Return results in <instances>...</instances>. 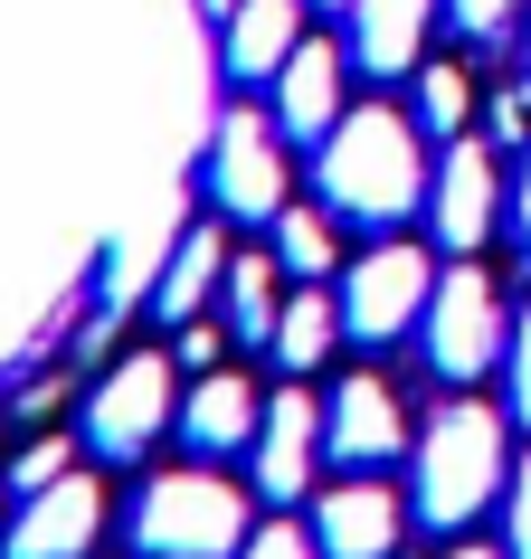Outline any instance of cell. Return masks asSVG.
<instances>
[{
	"label": "cell",
	"instance_id": "obj_1",
	"mask_svg": "<svg viewBox=\"0 0 531 559\" xmlns=\"http://www.w3.org/2000/svg\"><path fill=\"white\" fill-rule=\"evenodd\" d=\"M427 143H417V115L399 105H361L323 133V200L361 228H399L417 200H427Z\"/></svg>",
	"mask_w": 531,
	"mask_h": 559
},
{
	"label": "cell",
	"instance_id": "obj_2",
	"mask_svg": "<svg viewBox=\"0 0 531 559\" xmlns=\"http://www.w3.org/2000/svg\"><path fill=\"white\" fill-rule=\"evenodd\" d=\"M503 484H512V445H503V417L474 408V399H446L417 437V522L427 531H465L474 512H494Z\"/></svg>",
	"mask_w": 531,
	"mask_h": 559
},
{
	"label": "cell",
	"instance_id": "obj_3",
	"mask_svg": "<svg viewBox=\"0 0 531 559\" xmlns=\"http://www.w3.org/2000/svg\"><path fill=\"white\" fill-rule=\"evenodd\" d=\"M123 531H133V559H237L257 522L228 474H152Z\"/></svg>",
	"mask_w": 531,
	"mask_h": 559
},
{
	"label": "cell",
	"instance_id": "obj_4",
	"mask_svg": "<svg viewBox=\"0 0 531 559\" xmlns=\"http://www.w3.org/2000/svg\"><path fill=\"white\" fill-rule=\"evenodd\" d=\"M503 342H512V323H503V295L484 265H456V275H437V295H427V370H437L446 389L484 380L503 360Z\"/></svg>",
	"mask_w": 531,
	"mask_h": 559
},
{
	"label": "cell",
	"instance_id": "obj_5",
	"mask_svg": "<svg viewBox=\"0 0 531 559\" xmlns=\"http://www.w3.org/2000/svg\"><path fill=\"white\" fill-rule=\"evenodd\" d=\"M162 427H180L172 360H162V352L115 360V370L95 380V399H86V445L105 455V465H133V455H152V437H162Z\"/></svg>",
	"mask_w": 531,
	"mask_h": 559
},
{
	"label": "cell",
	"instance_id": "obj_6",
	"mask_svg": "<svg viewBox=\"0 0 531 559\" xmlns=\"http://www.w3.org/2000/svg\"><path fill=\"white\" fill-rule=\"evenodd\" d=\"M209 200L228 209V218H266V228H275V209H285V123H275V115H247V105L219 115V143H209Z\"/></svg>",
	"mask_w": 531,
	"mask_h": 559
},
{
	"label": "cell",
	"instance_id": "obj_7",
	"mask_svg": "<svg viewBox=\"0 0 531 559\" xmlns=\"http://www.w3.org/2000/svg\"><path fill=\"white\" fill-rule=\"evenodd\" d=\"M427 295H437V265L389 237L342 275V332L352 342H399L409 323H427Z\"/></svg>",
	"mask_w": 531,
	"mask_h": 559
},
{
	"label": "cell",
	"instance_id": "obj_8",
	"mask_svg": "<svg viewBox=\"0 0 531 559\" xmlns=\"http://www.w3.org/2000/svg\"><path fill=\"white\" fill-rule=\"evenodd\" d=\"M95 531H105V484L58 474L48 493H20V522L0 531V559H86Z\"/></svg>",
	"mask_w": 531,
	"mask_h": 559
},
{
	"label": "cell",
	"instance_id": "obj_9",
	"mask_svg": "<svg viewBox=\"0 0 531 559\" xmlns=\"http://www.w3.org/2000/svg\"><path fill=\"white\" fill-rule=\"evenodd\" d=\"M409 445V408H399V389L380 380V370H352V380L323 399V455H342L352 474L389 465Z\"/></svg>",
	"mask_w": 531,
	"mask_h": 559
},
{
	"label": "cell",
	"instance_id": "obj_10",
	"mask_svg": "<svg viewBox=\"0 0 531 559\" xmlns=\"http://www.w3.org/2000/svg\"><path fill=\"white\" fill-rule=\"evenodd\" d=\"M247 455H257V493H266V502H295L304 484H314V465H323V399H314L304 380L275 389Z\"/></svg>",
	"mask_w": 531,
	"mask_h": 559
},
{
	"label": "cell",
	"instance_id": "obj_11",
	"mask_svg": "<svg viewBox=\"0 0 531 559\" xmlns=\"http://www.w3.org/2000/svg\"><path fill=\"white\" fill-rule=\"evenodd\" d=\"M494 209H503V180H494V152L474 143V133H456L437 162V180H427V218H437V237L456 247V257H474L484 237H494Z\"/></svg>",
	"mask_w": 531,
	"mask_h": 559
},
{
	"label": "cell",
	"instance_id": "obj_12",
	"mask_svg": "<svg viewBox=\"0 0 531 559\" xmlns=\"http://www.w3.org/2000/svg\"><path fill=\"white\" fill-rule=\"evenodd\" d=\"M399 531H409V512H399V493H389L380 474H352V484H332V493L314 502V540H323V559H389V550H399Z\"/></svg>",
	"mask_w": 531,
	"mask_h": 559
},
{
	"label": "cell",
	"instance_id": "obj_13",
	"mask_svg": "<svg viewBox=\"0 0 531 559\" xmlns=\"http://www.w3.org/2000/svg\"><path fill=\"white\" fill-rule=\"evenodd\" d=\"M275 123L295 143H323L332 123H342V48L332 38H304L295 58L275 67Z\"/></svg>",
	"mask_w": 531,
	"mask_h": 559
},
{
	"label": "cell",
	"instance_id": "obj_14",
	"mask_svg": "<svg viewBox=\"0 0 531 559\" xmlns=\"http://www.w3.org/2000/svg\"><path fill=\"white\" fill-rule=\"evenodd\" d=\"M257 427H266V399L237 370H200L190 399H180V437L200 455H237V445H257Z\"/></svg>",
	"mask_w": 531,
	"mask_h": 559
},
{
	"label": "cell",
	"instance_id": "obj_15",
	"mask_svg": "<svg viewBox=\"0 0 531 559\" xmlns=\"http://www.w3.org/2000/svg\"><path fill=\"white\" fill-rule=\"evenodd\" d=\"M427 20L437 0H352V58L370 76H409L427 67Z\"/></svg>",
	"mask_w": 531,
	"mask_h": 559
},
{
	"label": "cell",
	"instance_id": "obj_16",
	"mask_svg": "<svg viewBox=\"0 0 531 559\" xmlns=\"http://www.w3.org/2000/svg\"><path fill=\"white\" fill-rule=\"evenodd\" d=\"M304 48V0H237L228 10V76H275Z\"/></svg>",
	"mask_w": 531,
	"mask_h": 559
},
{
	"label": "cell",
	"instance_id": "obj_17",
	"mask_svg": "<svg viewBox=\"0 0 531 559\" xmlns=\"http://www.w3.org/2000/svg\"><path fill=\"white\" fill-rule=\"evenodd\" d=\"M228 285V247H219V228H190L172 247V265H162V285H152V313L162 323H200V304Z\"/></svg>",
	"mask_w": 531,
	"mask_h": 559
},
{
	"label": "cell",
	"instance_id": "obj_18",
	"mask_svg": "<svg viewBox=\"0 0 531 559\" xmlns=\"http://www.w3.org/2000/svg\"><path fill=\"white\" fill-rule=\"evenodd\" d=\"M332 342H342V295L304 285V295H285V313H275V342H266V352H275V360H285V370L304 380V370H314Z\"/></svg>",
	"mask_w": 531,
	"mask_h": 559
},
{
	"label": "cell",
	"instance_id": "obj_19",
	"mask_svg": "<svg viewBox=\"0 0 531 559\" xmlns=\"http://www.w3.org/2000/svg\"><path fill=\"white\" fill-rule=\"evenodd\" d=\"M275 275H285L275 257H228V332L237 342H275V313H285Z\"/></svg>",
	"mask_w": 531,
	"mask_h": 559
},
{
	"label": "cell",
	"instance_id": "obj_20",
	"mask_svg": "<svg viewBox=\"0 0 531 559\" xmlns=\"http://www.w3.org/2000/svg\"><path fill=\"white\" fill-rule=\"evenodd\" d=\"M275 265L304 275V285H323V275H332V218H323V209H275Z\"/></svg>",
	"mask_w": 531,
	"mask_h": 559
},
{
	"label": "cell",
	"instance_id": "obj_21",
	"mask_svg": "<svg viewBox=\"0 0 531 559\" xmlns=\"http://www.w3.org/2000/svg\"><path fill=\"white\" fill-rule=\"evenodd\" d=\"M465 115H474V86H465V67H446V58H427L417 67V133H465Z\"/></svg>",
	"mask_w": 531,
	"mask_h": 559
},
{
	"label": "cell",
	"instance_id": "obj_22",
	"mask_svg": "<svg viewBox=\"0 0 531 559\" xmlns=\"http://www.w3.org/2000/svg\"><path fill=\"white\" fill-rule=\"evenodd\" d=\"M58 474H76V445H67V437H38L30 455H20V465H10V493H48V484H58Z\"/></svg>",
	"mask_w": 531,
	"mask_h": 559
},
{
	"label": "cell",
	"instance_id": "obj_23",
	"mask_svg": "<svg viewBox=\"0 0 531 559\" xmlns=\"http://www.w3.org/2000/svg\"><path fill=\"white\" fill-rule=\"evenodd\" d=\"M503 559H531V455L503 484Z\"/></svg>",
	"mask_w": 531,
	"mask_h": 559
},
{
	"label": "cell",
	"instance_id": "obj_24",
	"mask_svg": "<svg viewBox=\"0 0 531 559\" xmlns=\"http://www.w3.org/2000/svg\"><path fill=\"white\" fill-rule=\"evenodd\" d=\"M237 559H323V540H314L304 522H257Z\"/></svg>",
	"mask_w": 531,
	"mask_h": 559
},
{
	"label": "cell",
	"instance_id": "obj_25",
	"mask_svg": "<svg viewBox=\"0 0 531 559\" xmlns=\"http://www.w3.org/2000/svg\"><path fill=\"white\" fill-rule=\"evenodd\" d=\"M503 380H512V417L531 427V304L512 313V342H503Z\"/></svg>",
	"mask_w": 531,
	"mask_h": 559
},
{
	"label": "cell",
	"instance_id": "obj_26",
	"mask_svg": "<svg viewBox=\"0 0 531 559\" xmlns=\"http://www.w3.org/2000/svg\"><path fill=\"white\" fill-rule=\"evenodd\" d=\"M446 10H456V29H465V38H503L522 0H446Z\"/></svg>",
	"mask_w": 531,
	"mask_h": 559
},
{
	"label": "cell",
	"instance_id": "obj_27",
	"mask_svg": "<svg viewBox=\"0 0 531 559\" xmlns=\"http://www.w3.org/2000/svg\"><path fill=\"white\" fill-rule=\"evenodd\" d=\"M219 342H228L219 323H180V360H190V370H219Z\"/></svg>",
	"mask_w": 531,
	"mask_h": 559
},
{
	"label": "cell",
	"instance_id": "obj_28",
	"mask_svg": "<svg viewBox=\"0 0 531 559\" xmlns=\"http://www.w3.org/2000/svg\"><path fill=\"white\" fill-rule=\"evenodd\" d=\"M512 228H522V247H531V162H522V190H512Z\"/></svg>",
	"mask_w": 531,
	"mask_h": 559
},
{
	"label": "cell",
	"instance_id": "obj_29",
	"mask_svg": "<svg viewBox=\"0 0 531 559\" xmlns=\"http://www.w3.org/2000/svg\"><path fill=\"white\" fill-rule=\"evenodd\" d=\"M200 10H209V20H228V10H237V0H200Z\"/></svg>",
	"mask_w": 531,
	"mask_h": 559
},
{
	"label": "cell",
	"instance_id": "obj_30",
	"mask_svg": "<svg viewBox=\"0 0 531 559\" xmlns=\"http://www.w3.org/2000/svg\"><path fill=\"white\" fill-rule=\"evenodd\" d=\"M446 559H503V550H446Z\"/></svg>",
	"mask_w": 531,
	"mask_h": 559
},
{
	"label": "cell",
	"instance_id": "obj_31",
	"mask_svg": "<svg viewBox=\"0 0 531 559\" xmlns=\"http://www.w3.org/2000/svg\"><path fill=\"white\" fill-rule=\"evenodd\" d=\"M323 10H352V0H323Z\"/></svg>",
	"mask_w": 531,
	"mask_h": 559
}]
</instances>
